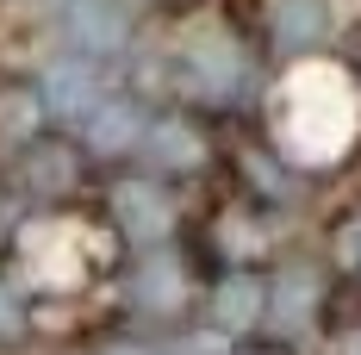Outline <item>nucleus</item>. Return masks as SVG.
Instances as JSON below:
<instances>
[{
  "label": "nucleus",
  "instance_id": "f03ea898",
  "mask_svg": "<svg viewBox=\"0 0 361 355\" xmlns=\"http://www.w3.org/2000/svg\"><path fill=\"white\" fill-rule=\"evenodd\" d=\"M50 107L69 112V119H94V107H100V81H94V69L69 56L63 69L50 75Z\"/></svg>",
  "mask_w": 361,
  "mask_h": 355
},
{
  "label": "nucleus",
  "instance_id": "7ed1b4c3",
  "mask_svg": "<svg viewBox=\"0 0 361 355\" xmlns=\"http://www.w3.org/2000/svg\"><path fill=\"white\" fill-rule=\"evenodd\" d=\"M25 330V299H19V287L0 275V337H19Z\"/></svg>",
  "mask_w": 361,
  "mask_h": 355
},
{
  "label": "nucleus",
  "instance_id": "f257e3e1",
  "mask_svg": "<svg viewBox=\"0 0 361 355\" xmlns=\"http://www.w3.org/2000/svg\"><path fill=\"white\" fill-rule=\"evenodd\" d=\"M69 50L75 56H100L125 37V19H118V0H69Z\"/></svg>",
  "mask_w": 361,
  "mask_h": 355
},
{
  "label": "nucleus",
  "instance_id": "20e7f679",
  "mask_svg": "<svg viewBox=\"0 0 361 355\" xmlns=\"http://www.w3.org/2000/svg\"><path fill=\"white\" fill-rule=\"evenodd\" d=\"M100 355H149L144 343H112V349H100Z\"/></svg>",
  "mask_w": 361,
  "mask_h": 355
}]
</instances>
